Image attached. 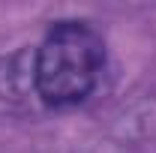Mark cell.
Instances as JSON below:
<instances>
[{"mask_svg":"<svg viewBox=\"0 0 156 153\" xmlns=\"http://www.w3.org/2000/svg\"><path fill=\"white\" fill-rule=\"evenodd\" d=\"M105 66V42L81 21H60L36 51L33 81L45 105L69 108L96 90Z\"/></svg>","mask_w":156,"mask_h":153,"instance_id":"1","label":"cell"}]
</instances>
